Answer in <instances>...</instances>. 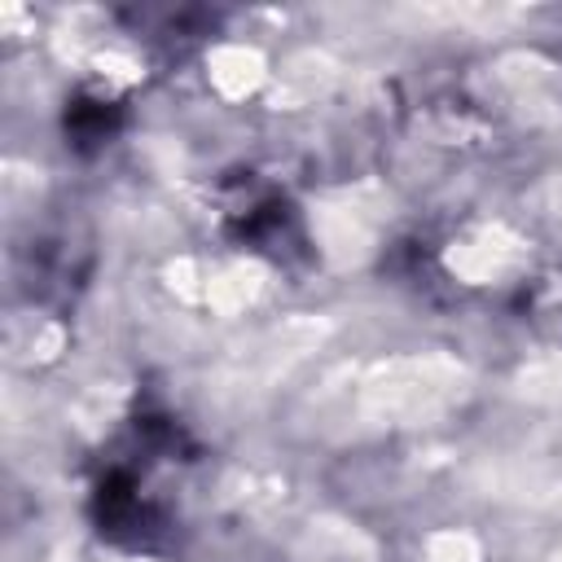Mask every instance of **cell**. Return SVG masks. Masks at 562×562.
<instances>
[{
    "label": "cell",
    "mask_w": 562,
    "mask_h": 562,
    "mask_svg": "<svg viewBox=\"0 0 562 562\" xmlns=\"http://www.w3.org/2000/svg\"><path fill=\"white\" fill-rule=\"evenodd\" d=\"M97 527H101L110 540H119V544L149 549V544L162 536L167 518H162V509H158L154 501L140 496V487H136V479H132L127 470H114V474H105V483L97 487Z\"/></svg>",
    "instance_id": "cell-1"
},
{
    "label": "cell",
    "mask_w": 562,
    "mask_h": 562,
    "mask_svg": "<svg viewBox=\"0 0 562 562\" xmlns=\"http://www.w3.org/2000/svg\"><path fill=\"white\" fill-rule=\"evenodd\" d=\"M119 127V105L105 97H75L66 105V136L75 149H97L114 136Z\"/></svg>",
    "instance_id": "cell-2"
},
{
    "label": "cell",
    "mask_w": 562,
    "mask_h": 562,
    "mask_svg": "<svg viewBox=\"0 0 562 562\" xmlns=\"http://www.w3.org/2000/svg\"><path fill=\"white\" fill-rule=\"evenodd\" d=\"M299 237V228H294V215H290V206H281V202H259V206H250L246 211V220H241V241L246 246H255V250H285V241H294Z\"/></svg>",
    "instance_id": "cell-3"
}]
</instances>
